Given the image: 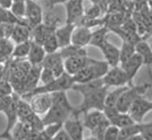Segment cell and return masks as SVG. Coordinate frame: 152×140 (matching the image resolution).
<instances>
[{
  "label": "cell",
  "mask_w": 152,
  "mask_h": 140,
  "mask_svg": "<svg viewBox=\"0 0 152 140\" xmlns=\"http://www.w3.org/2000/svg\"><path fill=\"white\" fill-rule=\"evenodd\" d=\"M138 134H140V124L135 123L129 126L120 128L117 140H126Z\"/></svg>",
  "instance_id": "836d02e7"
},
{
  "label": "cell",
  "mask_w": 152,
  "mask_h": 140,
  "mask_svg": "<svg viewBox=\"0 0 152 140\" xmlns=\"http://www.w3.org/2000/svg\"><path fill=\"white\" fill-rule=\"evenodd\" d=\"M103 82L106 87H122L126 85H133L129 82L128 76L122 67H111L103 77Z\"/></svg>",
  "instance_id": "5b68a950"
},
{
  "label": "cell",
  "mask_w": 152,
  "mask_h": 140,
  "mask_svg": "<svg viewBox=\"0 0 152 140\" xmlns=\"http://www.w3.org/2000/svg\"><path fill=\"white\" fill-rule=\"evenodd\" d=\"M136 52L141 56L143 65L152 67V49L151 45L144 40H140L136 45Z\"/></svg>",
  "instance_id": "484cf974"
},
{
  "label": "cell",
  "mask_w": 152,
  "mask_h": 140,
  "mask_svg": "<svg viewBox=\"0 0 152 140\" xmlns=\"http://www.w3.org/2000/svg\"></svg>",
  "instance_id": "f5cc1de1"
},
{
  "label": "cell",
  "mask_w": 152,
  "mask_h": 140,
  "mask_svg": "<svg viewBox=\"0 0 152 140\" xmlns=\"http://www.w3.org/2000/svg\"><path fill=\"white\" fill-rule=\"evenodd\" d=\"M55 78H56V76L54 75L52 70L47 68V67H42L39 82H41L42 85L47 84L49 82H52L53 80H54Z\"/></svg>",
  "instance_id": "ab89813d"
},
{
  "label": "cell",
  "mask_w": 152,
  "mask_h": 140,
  "mask_svg": "<svg viewBox=\"0 0 152 140\" xmlns=\"http://www.w3.org/2000/svg\"><path fill=\"white\" fill-rule=\"evenodd\" d=\"M109 30L108 27L106 25H104L100 28L97 29L96 31L92 32V36H91V40L89 42V45L94 46V47L99 48L101 46L102 44H104L105 42L107 40V35H108Z\"/></svg>",
  "instance_id": "83f0119b"
},
{
  "label": "cell",
  "mask_w": 152,
  "mask_h": 140,
  "mask_svg": "<svg viewBox=\"0 0 152 140\" xmlns=\"http://www.w3.org/2000/svg\"><path fill=\"white\" fill-rule=\"evenodd\" d=\"M59 52L64 59V61L67 58L72 57V56H88L87 51L85 50V48L78 47L75 45H67L66 47L61 48L59 50Z\"/></svg>",
  "instance_id": "f546056e"
},
{
  "label": "cell",
  "mask_w": 152,
  "mask_h": 140,
  "mask_svg": "<svg viewBox=\"0 0 152 140\" xmlns=\"http://www.w3.org/2000/svg\"><path fill=\"white\" fill-rule=\"evenodd\" d=\"M12 98H13V95L9 96L0 97V112L3 113L5 110L9 106L12 101Z\"/></svg>",
  "instance_id": "7bdbcfd3"
},
{
  "label": "cell",
  "mask_w": 152,
  "mask_h": 140,
  "mask_svg": "<svg viewBox=\"0 0 152 140\" xmlns=\"http://www.w3.org/2000/svg\"><path fill=\"white\" fill-rule=\"evenodd\" d=\"M19 98V95L13 93V98H12V101H11L10 104L3 112V114H5V116L7 117V127L3 131L10 132L13 126L18 121V101Z\"/></svg>",
  "instance_id": "ac0fdd59"
},
{
  "label": "cell",
  "mask_w": 152,
  "mask_h": 140,
  "mask_svg": "<svg viewBox=\"0 0 152 140\" xmlns=\"http://www.w3.org/2000/svg\"><path fill=\"white\" fill-rule=\"evenodd\" d=\"M150 45H151V49H152V41H151V43Z\"/></svg>",
  "instance_id": "816d5d0a"
},
{
  "label": "cell",
  "mask_w": 152,
  "mask_h": 140,
  "mask_svg": "<svg viewBox=\"0 0 152 140\" xmlns=\"http://www.w3.org/2000/svg\"><path fill=\"white\" fill-rule=\"evenodd\" d=\"M11 13L19 20L25 19L26 14V2L25 0H17L13 2L11 7Z\"/></svg>",
  "instance_id": "e575fe53"
},
{
  "label": "cell",
  "mask_w": 152,
  "mask_h": 140,
  "mask_svg": "<svg viewBox=\"0 0 152 140\" xmlns=\"http://www.w3.org/2000/svg\"><path fill=\"white\" fill-rule=\"evenodd\" d=\"M110 125L111 124H110L109 121L106 117L100 125H98L95 129L91 131L92 136H94V137H95V138H96L99 140H103V137H104L105 131H106L107 128L109 127Z\"/></svg>",
  "instance_id": "74e56055"
},
{
  "label": "cell",
  "mask_w": 152,
  "mask_h": 140,
  "mask_svg": "<svg viewBox=\"0 0 152 140\" xmlns=\"http://www.w3.org/2000/svg\"><path fill=\"white\" fill-rule=\"evenodd\" d=\"M66 23L77 24L84 17L83 0H68L65 3Z\"/></svg>",
  "instance_id": "ba28073f"
},
{
  "label": "cell",
  "mask_w": 152,
  "mask_h": 140,
  "mask_svg": "<svg viewBox=\"0 0 152 140\" xmlns=\"http://www.w3.org/2000/svg\"><path fill=\"white\" fill-rule=\"evenodd\" d=\"M152 110V101L146 99L144 96L137 98L131 105L128 111L135 123L140 124L148 113Z\"/></svg>",
  "instance_id": "8992f818"
},
{
  "label": "cell",
  "mask_w": 152,
  "mask_h": 140,
  "mask_svg": "<svg viewBox=\"0 0 152 140\" xmlns=\"http://www.w3.org/2000/svg\"><path fill=\"white\" fill-rule=\"evenodd\" d=\"M51 97H52L53 105L58 106L60 107L63 108L64 110L69 111L72 115L74 112L75 106H73L70 103L66 91H61V92L51 93Z\"/></svg>",
  "instance_id": "4316f807"
},
{
  "label": "cell",
  "mask_w": 152,
  "mask_h": 140,
  "mask_svg": "<svg viewBox=\"0 0 152 140\" xmlns=\"http://www.w3.org/2000/svg\"><path fill=\"white\" fill-rule=\"evenodd\" d=\"M102 11V7L98 4L94 3L93 7H90L84 14L83 18L86 20H96L100 17Z\"/></svg>",
  "instance_id": "f35d334b"
},
{
  "label": "cell",
  "mask_w": 152,
  "mask_h": 140,
  "mask_svg": "<svg viewBox=\"0 0 152 140\" xmlns=\"http://www.w3.org/2000/svg\"><path fill=\"white\" fill-rule=\"evenodd\" d=\"M83 140H99V139H97L94 137V136H90V137H89V138L85 139H83Z\"/></svg>",
  "instance_id": "c3c4849f"
},
{
  "label": "cell",
  "mask_w": 152,
  "mask_h": 140,
  "mask_svg": "<svg viewBox=\"0 0 152 140\" xmlns=\"http://www.w3.org/2000/svg\"><path fill=\"white\" fill-rule=\"evenodd\" d=\"M42 66L52 70L56 78H59L65 73L64 61L59 52V50L53 53L46 54Z\"/></svg>",
  "instance_id": "8fae6325"
},
{
  "label": "cell",
  "mask_w": 152,
  "mask_h": 140,
  "mask_svg": "<svg viewBox=\"0 0 152 140\" xmlns=\"http://www.w3.org/2000/svg\"><path fill=\"white\" fill-rule=\"evenodd\" d=\"M92 31L90 28L85 26H75L72 37V44L78 47L85 48L89 45L91 40Z\"/></svg>",
  "instance_id": "e0dca14e"
},
{
  "label": "cell",
  "mask_w": 152,
  "mask_h": 140,
  "mask_svg": "<svg viewBox=\"0 0 152 140\" xmlns=\"http://www.w3.org/2000/svg\"><path fill=\"white\" fill-rule=\"evenodd\" d=\"M130 85H126V86L117 87L114 90L108 92L107 94L106 99H105V106L108 107H115L118 100L119 99L120 96L122 94L124 91Z\"/></svg>",
  "instance_id": "1f68e13d"
},
{
  "label": "cell",
  "mask_w": 152,
  "mask_h": 140,
  "mask_svg": "<svg viewBox=\"0 0 152 140\" xmlns=\"http://www.w3.org/2000/svg\"><path fill=\"white\" fill-rule=\"evenodd\" d=\"M0 139H2V135L0 134Z\"/></svg>",
  "instance_id": "f907efd6"
},
{
  "label": "cell",
  "mask_w": 152,
  "mask_h": 140,
  "mask_svg": "<svg viewBox=\"0 0 152 140\" xmlns=\"http://www.w3.org/2000/svg\"><path fill=\"white\" fill-rule=\"evenodd\" d=\"M13 0H0V7L5 9H10Z\"/></svg>",
  "instance_id": "f6af8a7d"
},
{
  "label": "cell",
  "mask_w": 152,
  "mask_h": 140,
  "mask_svg": "<svg viewBox=\"0 0 152 140\" xmlns=\"http://www.w3.org/2000/svg\"><path fill=\"white\" fill-rule=\"evenodd\" d=\"M143 65V63L141 56L136 52L126 62L122 63V65H120V67H122V69L125 71V72H126L127 76H128L131 84L133 85V79L137 76V74H138V72H139V71L140 70Z\"/></svg>",
  "instance_id": "2e32d148"
},
{
  "label": "cell",
  "mask_w": 152,
  "mask_h": 140,
  "mask_svg": "<svg viewBox=\"0 0 152 140\" xmlns=\"http://www.w3.org/2000/svg\"><path fill=\"white\" fill-rule=\"evenodd\" d=\"M72 116V114L60 107L58 106L53 105L50 110L45 114L44 117L42 118L44 125H53V124H64L66 120Z\"/></svg>",
  "instance_id": "30bf717a"
},
{
  "label": "cell",
  "mask_w": 152,
  "mask_h": 140,
  "mask_svg": "<svg viewBox=\"0 0 152 140\" xmlns=\"http://www.w3.org/2000/svg\"><path fill=\"white\" fill-rule=\"evenodd\" d=\"M74 84L75 82L73 77L65 72L61 77L56 78L54 80H53L52 82H49L47 84L42 85L39 86L38 85L31 93L24 94L20 97L25 100H28L32 96L37 95V94H42V93L51 94V93L61 92V91H66L67 92V90L72 89Z\"/></svg>",
  "instance_id": "7a4b0ae2"
},
{
  "label": "cell",
  "mask_w": 152,
  "mask_h": 140,
  "mask_svg": "<svg viewBox=\"0 0 152 140\" xmlns=\"http://www.w3.org/2000/svg\"><path fill=\"white\" fill-rule=\"evenodd\" d=\"M126 140H144L143 138L142 137V136L140 134H138V135H136V136H133V137H131L129 139H127Z\"/></svg>",
  "instance_id": "7dc6e473"
},
{
  "label": "cell",
  "mask_w": 152,
  "mask_h": 140,
  "mask_svg": "<svg viewBox=\"0 0 152 140\" xmlns=\"http://www.w3.org/2000/svg\"><path fill=\"white\" fill-rule=\"evenodd\" d=\"M94 59L90 58L89 56H77L69 57L64 60L65 72L71 76L75 75L86 66L89 64Z\"/></svg>",
  "instance_id": "4fadbf2b"
},
{
  "label": "cell",
  "mask_w": 152,
  "mask_h": 140,
  "mask_svg": "<svg viewBox=\"0 0 152 140\" xmlns=\"http://www.w3.org/2000/svg\"><path fill=\"white\" fill-rule=\"evenodd\" d=\"M31 107L38 115L45 114L52 106L51 94H37L34 95L28 99Z\"/></svg>",
  "instance_id": "7c38bea8"
},
{
  "label": "cell",
  "mask_w": 152,
  "mask_h": 140,
  "mask_svg": "<svg viewBox=\"0 0 152 140\" xmlns=\"http://www.w3.org/2000/svg\"><path fill=\"white\" fill-rule=\"evenodd\" d=\"M103 112L110 124L118 128L119 129L135 124L134 121L128 113L120 112L116 109V107L105 106Z\"/></svg>",
  "instance_id": "52a82bcc"
},
{
  "label": "cell",
  "mask_w": 152,
  "mask_h": 140,
  "mask_svg": "<svg viewBox=\"0 0 152 140\" xmlns=\"http://www.w3.org/2000/svg\"><path fill=\"white\" fill-rule=\"evenodd\" d=\"M31 28L28 26V24H15L11 33L10 39L16 44L22 43L31 40Z\"/></svg>",
  "instance_id": "7402d4cb"
},
{
  "label": "cell",
  "mask_w": 152,
  "mask_h": 140,
  "mask_svg": "<svg viewBox=\"0 0 152 140\" xmlns=\"http://www.w3.org/2000/svg\"><path fill=\"white\" fill-rule=\"evenodd\" d=\"M150 6H151V10H152V0L150 2Z\"/></svg>",
  "instance_id": "681fc988"
},
{
  "label": "cell",
  "mask_w": 152,
  "mask_h": 140,
  "mask_svg": "<svg viewBox=\"0 0 152 140\" xmlns=\"http://www.w3.org/2000/svg\"><path fill=\"white\" fill-rule=\"evenodd\" d=\"M42 47L47 53H53V52H57L60 50L58 42H57V38L55 35V31L52 32L49 36L46 38V39L42 44Z\"/></svg>",
  "instance_id": "d590c367"
},
{
  "label": "cell",
  "mask_w": 152,
  "mask_h": 140,
  "mask_svg": "<svg viewBox=\"0 0 152 140\" xmlns=\"http://www.w3.org/2000/svg\"><path fill=\"white\" fill-rule=\"evenodd\" d=\"M109 70L108 63L105 61L94 60L78 73L73 76L75 83H85L94 80L100 79Z\"/></svg>",
  "instance_id": "3957f363"
},
{
  "label": "cell",
  "mask_w": 152,
  "mask_h": 140,
  "mask_svg": "<svg viewBox=\"0 0 152 140\" xmlns=\"http://www.w3.org/2000/svg\"><path fill=\"white\" fill-rule=\"evenodd\" d=\"M64 130L67 132L72 140H83V122L78 117L71 116L63 124Z\"/></svg>",
  "instance_id": "5bb4252c"
},
{
  "label": "cell",
  "mask_w": 152,
  "mask_h": 140,
  "mask_svg": "<svg viewBox=\"0 0 152 140\" xmlns=\"http://www.w3.org/2000/svg\"><path fill=\"white\" fill-rule=\"evenodd\" d=\"M140 134L144 140H152V121L140 124Z\"/></svg>",
  "instance_id": "60d3db41"
},
{
  "label": "cell",
  "mask_w": 152,
  "mask_h": 140,
  "mask_svg": "<svg viewBox=\"0 0 152 140\" xmlns=\"http://www.w3.org/2000/svg\"><path fill=\"white\" fill-rule=\"evenodd\" d=\"M108 93V88L104 86L88 95L83 96L80 105L75 107L72 116L79 117L81 114H84L89 110H98L103 111L105 107V99Z\"/></svg>",
  "instance_id": "6da1fadb"
},
{
  "label": "cell",
  "mask_w": 152,
  "mask_h": 140,
  "mask_svg": "<svg viewBox=\"0 0 152 140\" xmlns=\"http://www.w3.org/2000/svg\"><path fill=\"white\" fill-rule=\"evenodd\" d=\"M26 14L25 20L31 29L43 22V13L41 7L34 0H25Z\"/></svg>",
  "instance_id": "9c48e42d"
},
{
  "label": "cell",
  "mask_w": 152,
  "mask_h": 140,
  "mask_svg": "<svg viewBox=\"0 0 152 140\" xmlns=\"http://www.w3.org/2000/svg\"><path fill=\"white\" fill-rule=\"evenodd\" d=\"M31 131V128L28 124L18 121L10 131V134L16 139L25 140Z\"/></svg>",
  "instance_id": "f1b7e54d"
},
{
  "label": "cell",
  "mask_w": 152,
  "mask_h": 140,
  "mask_svg": "<svg viewBox=\"0 0 152 140\" xmlns=\"http://www.w3.org/2000/svg\"><path fill=\"white\" fill-rule=\"evenodd\" d=\"M63 128V124H53L46 125L42 130V133L48 140H50L60 130Z\"/></svg>",
  "instance_id": "8d00e7d4"
},
{
  "label": "cell",
  "mask_w": 152,
  "mask_h": 140,
  "mask_svg": "<svg viewBox=\"0 0 152 140\" xmlns=\"http://www.w3.org/2000/svg\"><path fill=\"white\" fill-rule=\"evenodd\" d=\"M31 46V40H28L22 43L16 44L15 46L13 47L11 58L27 59L28 56L29 51H30Z\"/></svg>",
  "instance_id": "4dcf8cb0"
},
{
  "label": "cell",
  "mask_w": 152,
  "mask_h": 140,
  "mask_svg": "<svg viewBox=\"0 0 152 140\" xmlns=\"http://www.w3.org/2000/svg\"><path fill=\"white\" fill-rule=\"evenodd\" d=\"M105 86L102 78L94 80L91 82H85V83H75L72 88V90H74L77 93H79L81 95L84 96L97 90L99 88Z\"/></svg>",
  "instance_id": "603a6c76"
},
{
  "label": "cell",
  "mask_w": 152,
  "mask_h": 140,
  "mask_svg": "<svg viewBox=\"0 0 152 140\" xmlns=\"http://www.w3.org/2000/svg\"><path fill=\"white\" fill-rule=\"evenodd\" d=\"M46 56V52L42 47V45H39L31 41V46L29 51L27 60L32 66L42 65L44 59Z\"/></svg>",
  "instance_id": "d4e9b609"
},
{
  "label": "cell",
  "mask_w": 152,
  "mask_h": 140,
  "mask_svg": "<svg viewBox=\"0 0 152 140\" xmlns=\"http://www.w3.org/2000/svg\"><path fill=\"white\" fill-rule=\"evenodd\" d=\"M152 86V85L148 82L137 85H130L124 91L118 100L115 107L118 111L123 113H128L131 105L133 102L140 96H145L148 89Z\"/></svg>",
  "instance_id": "277c9868"
},
{
  "label": "cell",
  "mask_w": 152,
  "mask_h": 140,
  "mask_svg": "<svg viewBox=\"0 0 152 140\" xmlns=\"http://www.w3.org/2000/svg\"><path fill=\"white\" fill-rule=\"evenodd\" d=\"M119 133V128L110 125L105 131L103 140H117Z\"/></svg>",
  "instance_id": "b9f144b4"
},
{
  "label": "cell",
  "mask_w": 152,
  "mask_h": 140,
  "mask_svg": "<svg viewBox=\"0 0 152 140\" xmlns=\"http://www.w3.org/2000/svg\"><path fill=\"white\" fill-rule=\"evenodd\" d=\"M68 0H48L47 1V6L50 8H53L55 6L59 4H63L66 3Z\"/></svg>",
  "instance_id": "bcb514c9"
},
{
  "label": "cell",
  "mask_w": 152,
  "mask_h": 140,
  "mask_svg": "<svg viewBox=\"0 0 152 140\" xmlns=\"http://www.w3.org/2000/svg\"><path fill=\"white\" fill-rule=\"evenodd\" d=\"M75 26V24L66 23L64 25L58 27L55 30V35L57 38L60 49L66 47L72 44V34H73Z\"/></svg>",
  "instance_id": "d6986e66"
},
{
  "label": "cell",
  "mask_w": 152,
  "mask_h": 140,
  "mask_svg": "<svg viewBox=\"0 0 152 140\" xmlns=\"http://www.w3.org/2000/svg\"><path fill=\"white\" fill-rule=\"evenodd\" d=\"M101 51L105 61H106L110 67H114L119 66L120 64V50L117 46L107 40L104 43L102 44L99 48Z\"/></svg>",
  "instance_id": "9a60e30c"
},
{
  "label": "cell",
  "mask_w": 152,
  "mask_h": 140,
  "mask_svg": "<svg viewBox=\"0 0 152 140\" xmlns=\"http://www.w3.org/2000/svg\"><path fill=\"white\" fill-rule=\"evenodd\" d=\"M120 50V65H122L136 53L135 45L127 42H122Z\"/></svg>",
  "instance_id": "d6a6232c"
},
{
  "label": "cell",
  "mask_w": 152,
  "mask_h": 140,
  "mask_svg": "<svg viewBox=\"0 0 152 140\" xmlns=\"http://www.w3.org/2000/svg\"><path fill=\"white\" fill-rule=\"evenodd\" d=\"M50 140H72L64 128H62Z\"/></svg>",
  "instance_id": "ee69618b"
},
{
  "label": "cell",
  "mask_w": 152,
  "mask_h": 140,
  "mask_svg": "<svg viewBox=\"0 0 152 140\" xmlns=\"http://www.w3.org/2000/svg\"><path fill=\"white\" fill-rule=\"evenodd\" d=\"M42 67V65H39V66H32L31 65V67L30 71H29L28 74L25 78V81H24L23 95L31 93V91L34 90L38 86Z\"/></svg>",
  "instance_id": "44dd1931"
},
{
  "label": "cell",
  "mask_w": 152,
  "mask_h": 140,
  "mask_svg": "<svg viewBox=\"0 0 152 140\" xmlns=\"http://www.w3.org/2000/svg\"><path fill=\"white\" fill-rule=\"evenodd\" d=\"M53 31H55V29H53L44 23H42L31 29V37L32 38L31 40L39 45H42L46 38Z\"/></svg>",
  "instance_id": "cb8c5ba5"
},
{
  "label": "cell",
  "mask_w": 152,
  "mask_h": 140,
  "mask_svg": "<svg viewBox=\"0 0 152 140\" xmlns=\"http://www.w3.org/2000/svg\"><path fill=\"white\" fill-rule=\"evenodd\" d=\"M83 115V121H82L83 126L90 131L95 129L106 118L104 112L98 110H89Z\"/></svg>",
  "instance_id": "ffe728a7"
}]
</instances>
